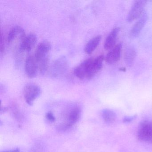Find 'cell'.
Instances as JSON below:
<instances>
[{
  "instance_id": "obj_5",
  "label": "cell",
  "mask_w": 152,
  "mask_h": 152,
  "mask_svg": "<svg viewBox=\"0 0 152 152\" xmlns=\"http://www.w3.org/2000/svg\"><path fill=\"white\" fill-rule=\"evenodd\" d=\"M147 1H146L139 0L136 1L133 3L127 16V21L131 23L132 21L139 18L143 15L144 9Z\"/></svg>"
},
{
  "instance_id": "obj_9",
  "label": "cell",
  "mask_w": 152,
  "mask_h": 152,
  "mask_svg": "<svg viewBox=\"0 0 152 152\" xmlns=\"http://www.w3.org/2000/svg\"><path fill=\"white\" fill-rule=\"evenodd\" d=\"M92 58H88L84 60L75 67L74 71V73L77 78L81 80L87 79Z\"/></svg>"
},
{
  "instance_id": "obj_19",
  "label": "cell",
  "mask_w": 152,
  "mask_h": 152,
  "mask_svg": "<svg viewBox=\"0 0 152 152\" xmlns=\"http://www.w3.org/2000/svg\"><path fill=\"white\" fill-rule=\"evenodd\" d=\"M5 41H4V37L2 33H1V52H2L5 50Z\"/></svg>"
},
{
  "instance_id": "obj_7",
  "label": "cell",
  "mask_w": 152,
  "mask_h": 152,
  "mask_svg": "<svg viewBox=\"0 0 152 152\" xmlns=\"http://www.w3.org/2000/svg\"><path fill=\"white\" fill-rule=\"evenodd\" d=\"M25 70L26 75L30 78H35L39 72V64L34 55H30L26 58Z\"/></svg>"
},
{
  "instance_id": "obj_11",
  "label": "cell",
  "mask_w": 152,
  "mask_h": 152,
  "mask_svg": "<svg viewBox=\"0 0 152 152\" xmlns=\"http://www.w3.org/2000/svg\"><path fill=\"white\" fill-rule=\"evenodd\" d=\"M104 57L103 55H100L96 58H93L90 67L89 72L87 79L90 80L94 77L103 66Z\"/></svg>"
},
{
  "instance_id": "obj_21",
  "label": "cell",
  "mask_w": 152,
  "mask_h": 152,
  "mask_svg": "<svg viewBox=\"0 0 152 152\" xmlns=\"http://www.w3.org/2000/svg\"><path fill=\"white\" fill-rule=\"evenodd\" d=\"M1 152H23L19 148H16V149H11V150H7Z\"/></svg>"
},
{
  "instance_id": "obj_4",
  "label": "cell",
  "mask_w": 152,
  "mask_h": 152,
  "mask_svg": "<svg viewBox=\"0 0 152 152\" xmlns=\"http://www.w3.org/2000/svg\"><path fill=\"white\" fill-rule=\"evenodd\" d=\"M41 89L37 84L30 83L25 86L23 96L27 104L32 105L35 100L41 94Z\"/></svg>"
},
{
  "instance_id": "obj_16",
  "label": "cell",
  "mask_w": 152,
  "mask_h": 152,
  "mask_svg": "<svg viewBox=\"0 0 152 152\" xmlns=\"http://www.w3.org/2000/svg\"><path fill=\"white\" fill-rule=\"evenodd\" d=\"M137 52L136 50L132 47H129L125 49L124 54V59L126 65L131 66L133 65L136 58Z\"/></svg>"
},
{
  "instance_id": "obj_12",
  "label": "cell",
  "mask_w": 152,
  "mask_h": 152,
  "mask_svg": "<svg viewBox=\"0 0 152 152\" xmlns=\"http://www.w3.org/2000/svg\"><path fill=\"white\" fill-rule=\"evenodd\" d=\"M122 44L118 43L115 45L106 56L105 60L108 64H113L120 59L121 53Z\"/></svg>"
},
{
  "instance_id": "obj_13",
  "label": "cell",
  "mask_w": 152,
  "mask_h": 152,
  "mask_svg": "<svg viewBox=\"0 0 152 152\" xmlns=\"http://www.w3.org/2000/svg\"><path fill=\"white\" fill-rule=\"evenodd\" d=\"M148 18V17L147 13H143L139 20L135 23L130 31L129 37L131 38L134 39L138 36L141 30L144 28L145 25L146 23Z\"/></svg>"
},
{
  "instance_id": "obj_14",
  "label": "cell",
  "mask_w": 152,
  "mask_h": 152,
  "mask_svg": "<svg viewBox=\"0 0 152 152\" xmlns=\"http://www.w3.org/2000/svg\"><path fill=\"white\" fill-rule=\"evenodd\" d=\"M120 31V28L119 27H115L112 30L105 41L104 43L105 50H110L115 46V43Z\"/></svg>"
},
{
  "instance_id": "obj_6",
  "label": "cell",
  "mask_w": 152,
  "mask_h": 152,
  "mask_svg": "<svg viewBox=\"0 0 152 152\" xmlns=\"http://www.w3.org/2000/svg\"><path fill=\"white\" fill-rule=\"evenodd\" d=\"M68 63L66 58L61 57L53 63L50 68V75L54 78H58L64 75L67 71Z\"/></svg>"
},
{
  "instance_id": "obj_1",
  "label": "cell",
  "mask_w": 152,
  "mask_h": 152,
  "mask_svg": "<svg viewBox=\"0 0 152 152\" xmlns=\"http://www.w3.org/2000/svg\"><path fill=\"white\" fill-rule=\"evenodd\" d=\"M81 109L77 105H72L68 107L62 114L61 122L58 125V129L60 131H65L72 127L80 119Z\"/></svg>"
},
{
  "instance_id": "obj_3",
  "label": "cell",
  "mask_w": 152,
  "mask_h": 152,
  "mask_svg": "<svg viewBox=\"0 0 152 152\" xmlns=\"http://www.w3.org/2000/svg\"><path fill=\"white\" fill-rule=\"evenodd\" d=\"M137 138L140 141L152 143V121L146 120L140 124L138 129Z\"/></svg>"
},
{
  "instance_id": "obj_20",
  "label": "cell",
  "mask_w": 152,
  "mask_h": 152,
  "mask_svg": "<svg viewBox=\"0 0 152 152\" xmlns=\"http://www.w3.org/2000/svg\"><path fill=\"white\" fill-rule=\"evenodd\" d=\"M135 116H129V117H126L124 119V122H129L131 121L132 120L135 119Z\"/></svg>"
},
{
  "instance_id": "obj_18",
  "label": "cell",
  "mask_w": 152,
  "mask_h": 152,
  "mask_svg": "<svg viewBox=\"0 0 152 152\" xmlns=\"http://www.w3.org/2000/svg\"><path fill=\"white\" fill-rule=\"evenodd\" d=\"M46 117L48 121L50 122H55L56 120V117L54 116L53 113L51 112H49V113H47V115H46Z\"/></svg>"
},
{
  "instance_id": "obj_17",
  "label": "cell",
  "mask_w": 152,
  "mask_h": 152,
  "mask_svg": "<svg viewBox=\"0 0 152 152\" xmlns=\"http://www.w3.org/2000/svg\"><path fill=\"white\" fill-rule=\"evenodd\" d=\"M103 120L107 123H113L116 119L115 113L110 109H104L102 113Z\"/></svg>"
},
{
  "instance_id": "obj_15",
  "label": "cell",
  "mask_w": 152,
  "mask_h": 152,
  "mask_svg": "<svg viewBox=\"0 0 152 152\" xmlns=\"http://www.w3.org/2000/svg\"><path fill=\"white\" fill-rule=\"evenodd\" d=\"M101 40V36L97 35L90 40L84 48V51L87 54H91L97 48Z\"/></svg>"
},
{
  "instance_id": "obj_10",
  "label": "cell",
  "mask_w": 152,
  "mask_h": 152,
  "mask_svg": "<svg viewBox=\"0 0 152 152\" xmlns=\"http://www.w3.org/2000/svg\"><path fill=\"white\" fill-rule=\"evenodd\" d=\"M26 36L24 30L21 26H14L10 29L7 38V42L8 43L11 44L14 41L17 42L18 41L21 43Z\"/></svg>"
},
{
  "instance_id": "obj_8",
  "label": "cell",
  "mask_w": 152,
  "mask_h": 152,
  "mask_svg": "<svg viewBox=\"0 0 152 152\" xmlns=\"http://www.w3.org/2000/svg\"><path fill=\"white\" fill-rule=\"evenodd\" d=\"M37 36L34 34L26 35L18 46V50L20 53L29 52L33 49L37 43Z\"/></svg>"
},
{
  "instance_id": "obj_2",
  "label": "cell",
  "mask_w": 152,
  "mask_h": 152,
  "mask_svg": "<svg viewBox=\"0 0 152 152\" xmlns=\"http://www.w3.org/2000/svg\"><path fill=\"white\" fill-rule=\"evenodd\" d=\"M51 49V44L48 41L40 42L36 48L34 56L39 64V71L42 74H44L48 69Z\"/></svg>"
}]
</instances>
